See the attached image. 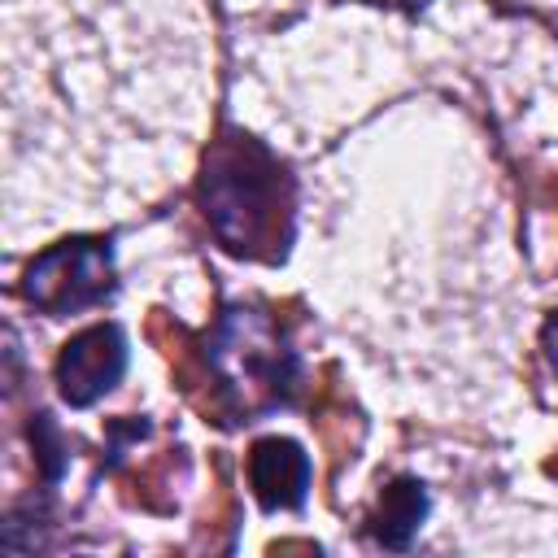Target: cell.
<instances>
[{
	"mask_svg": "<svg viewBox=\"0 0 558 558\" xmlns=\"http://www.w3.org/2000/svg\"><path fill=\"white\" fill-rule=\"evenodd\" d=\"M196 201L227 253L253 262H283L292 244L296 183L262 140L235 126L218 131L201 161Z\"/></svg>",
	"mask_w": 558,
	"mask_h": 558,
	"instance_id": "cell-1",
	"label": "cell"
},
{
	"mask_svg": "<svg viewBox=\"0 0 558 558\" xmlns=\"http://www.w3.org/2000/svg\"><path fill=\"white\" fill-rule=\"evenodd\" d=\"M205 357L218 388L214 423H248L292 405L301 392V362L283 327L253 305H231L218 318L214 336L205 340Z\"/></svg>",
	"mask_w": 558,
	"mask_h": 558,
	"instance_id": "cell-2",
	"label": "cell"
},
{
	"mask_svg": "<svg viewBox=\"0 0 558 558\" xmlns=\"http://www.w3.org/2000/svg\"><path fill=\"white\" fill-rule=\"evenodd\" d=\"M22 296L52 318L100 305L113 296V244L105 235H74L44 248L22 275Z\"/></svg>",
	"mask_w": 558,
	"mask_h": 558,
	"instance_id": "cell-3",
	"label": "cell"
},
{
	"mask_svg": "<svg viewBox=\"0 0 558 558\" xmlns=\"http://www.w3.org/2000/svg\"><path fill=\"white\" fill-rule=\"evenodd\" d=\"M126 371V336L118 323H96L70 336L57 353V388L70 405L100 401Z\"/></svg>",
	"mask_w": 558,
	"mask_h": 558,
	"instance_id": "cell-4",
	"label": "cell"
},
{
	"mask_svg": "<svg viewBox=\"0 0 558 558\" xmlns=\"http://www.w3.org/2000/svg\"><path fill=\"white\" fill-rule=\"evenodd\" d=\"M248 484L262 510H296L310 493V458L288 436H266L248 449Z\"/></svg>",
	"mask_w": 558,
	"mask_h": 558,
	"instance_id": "cell-5",
	"label": "cell"
},
{
	"mask_svg": "<svg viewBox=\"0 0 558 558\" xmlns=\"http://www.w3.org/2000/svg\"><path fill=\"white\" fill-rule=\"evenodd\" d=\"M427 519V488L418 480H392L379 497V510L371 519V532L388 549H405L418 523Z\"/></svg>",
	"mask_w": 558,
	"mask_h": 558,
	"instance_id": "cell-6",
	"label": "cell"
},
{
	"mask_svg": "<svg viewBox=\"0 0 558 558\" xmlns=\"http://www.w3.org/2000/svg\"><path fill=\"white\" fill-rule=\"evenodd\" d=\"M31 445H35V462L44 466V480H61L70 440L61 436V427L52 423V414H44V410L35 414V423H31Z\"/></svg>",
	"mask_w": 558,
	"mask_h": 558,
	"instance_id": "cell-7",
	"label": "cell"
},
{
	"mask_svg": "<svg viewBox=\"0 0 558 558\" xmlns=\"http://www.w3.org/2000/svg\"><path fill=\"white\" fill-rule=\"evenodd\" d=\"M541 344H545V353H549V362H554V371H558V314L545 318V327H541Z\"/></svg>",
	"mask_w": 558,
	"mask_h": 558,
	"instance_id": "cell-8",
	"label": "cell"
},
{
	"mask_svg": "<svg viewBox=\"0 0 558 558\" xmlns=\"http://www.w3.org/2000/svg\"><path fill=\"white\" fill-rule=\"evenodd\" d=\"M371 4H401V9H423L427 0H371Z\"/></svg>",
	"mask_w": 558,
	"mask_h": 558,
	"instance_id": "cell-9",
	"label": "cell"
}]
</instances>
